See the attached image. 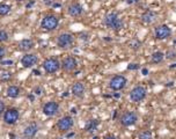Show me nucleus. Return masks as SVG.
<instances>
[{
	"instance_id": "nucleus-1",
	"label": "nucleus",
	"mask_w": 176,
	"mask_h": 139,
	"mask_svg": "<svg viewBox=\"0 0 176 139\" xmlns=\"http://www.w3.org/2000/svg\"><path fill=\"white\" fill-rule=\"evenodd\" d=\"M103 23L107 28H109L111 30H115V32H118L124 27L123 19H120L119 15L116 12H110V13L107 14L103 19Z\"/></svg>"
},
{
	"instance_id": "nucleus-2",
	"label": "nucleus",
	"mask_w": 176,
	"mask_h": 139,
	"mask_svg": "<svg viewBox=\"0 0 176 139\" xmlns=\"http://www.w3.org/2000/svg\"><path fill=\"white\" fill-rule=\"evenodd\" d=\"M58 24H59V19L53 14L45 15L41 21V28L46 32H52V30L57 29Z\"/></svg>"
},
{
	"instance_id": "nucleus-3",
	"label": "nucleus",
	"mask_w": 176,
	"mask_h": 139,
	"mask_svg": "<svg viewBox=\"0 0 176 139\" xmlns=\"http://www.w3.org/2000/svg\"><path fill=\"white\" fill-rule=\"evenodd\" d=\"M126 85H128V79L122 74H116L109 80V88L115 91V92L124 89L126 87Z\"/></svg>"
},
{
	"instance_id": "nucleus-4",
	"label": "nucleus",
	"mask_w": 176,
	"mask_h": 139,
	"mask_svg": "<svg viewBox=\"0 0 176 139\" xmlns=\"http://www.w3.org/2000/svg\"><path fill=\"white\" fill-rule=\"evenodd\" d=\"M56 43H57V46L60 49H69L73 45L74 36L69 32H61L57 36Z\"/></svg>"
},
{
	"instance_id": "nucleus-5",
	"label": "nucleus",
	"mask_w": 176,
	"mask_h": 139,
	"mask_svg": "<svg viewBox=\"0 0 176 139\" xmlns=\"http://www.w3.org/2000/svg\"><path fill=\"white\" fill-rule=\"evenodd\" d=\"M130 100L132 102L139 103V102L144 101L146 96H147V89L144 87V86H136L131 89V92L129 94Z\"/></svg>"
},
{
	"instance_id": "nucleus-6",
	"label": "nucleus",
	"mask_w": 176,
	"mask_h": 139,
	"mask_svg": "<svg viewBox=\"0 0 176 139\" xmlns=\"http://www.w3.org/2000/svg\"><path fill=\"white\" fill-rule=\"evenodd\" d=\"M61 67L60 61L55 57H50V58H46L43 61V69L48 74H53L56 72H58L59 69Z\"/></svg>"
},
{
	"instance_id": "nucleus-7",
	"label": "nucleus",
	"mask_w": 176,
	"mask_h": 139,
	"mask_svg": "<svg viewBox=\"0 0 176 139\" xmlns=\"http://www.w3.org/2000/svg\"><path fill=\"white\" fill-rule=\"evenodd\" d=\"M171 34H173L171 28L167 24H159L154 28V37L157 40H160V41L169 38L171 36Z\"/></svg>"
},
{
	"instance_id": "nucleus-8",
	"label": "nucleus",
	"mask_w": 176,
	"mask_h": 139,
	"mask_svg": "<svg viewBox=\"0 0 176 139\" xmlns=\"http://www.w3.org/2000/svg\"><path fill=\"white\" fill-rule=\"evenodd\" d=\"M137 120H138V115L134 111H125L119 117V123L125 128L134 125L137 123Z\"/></svg>"
},
{
	"instance_id": "nucleus-9",
	"label": "nucleus",
	"mask_w": 176,
	"mask_h": 139,
	"mask_svg": "<svg viewBox=\"0 0 176 139\" xmlns=\"http://www.w3.org/2000/svg\"><path fill=\"white\" fill-rule=\"evenodd\" d=\"M20 118V111L16 108H9L4 112V122L8 125H13Z\"/></svg>"
},
{
	"instance_id": "nucleus-10",
	"label": "nucleus",
	"mask_w": 176,
	"mask_h": 139,
	"mask_svg": "<svg viewBox=\"0 0 176 139\" xmlns=\"http://www.w3.org/2000/svg\"><path fill=\"white\" fill-rule=\"evenodd\" d=\"M74 120L71 116H64L57 122V129L59 132H67L73 128Z\"/></svg>"
},
{
	"instance_id": "nucleus-11",
	"label": "nucleus",
	"mask_w": 176,
	"mask_h": 139,
	"mask_svg": "<svg viewBox=\"0 0 176 139\" xmlns=\"http://www.w3.org/2000/svg\"><path fill=\"white\" fill-rule=\"evenodd\" d=\"M60 65L65 72H73L74 70L78 67V60L72 56H69V57H65L63 61L60 63Z\"/></svg>"
},
{
	"instance_id": "nucleus-12",
	"label": "nucleus",
	"mask_w": 176,
	"mask_h": 139,
	"mask_svg": "<svg viewBox=\"0 0 176 139\" xmlns=\"http://www.w3.org/2000/svg\"><path fill=\"white\" fill-rule=\"evenodd\" d=\"M59 111V104L56 101H49L43 106V114L48 117L56 116Z\"/></svg>"
},
{
	"instance_id": "nucleus-13",
	"label": "nucleus",
	"mask_w": 176,
	"mask_h": 139,
	"mask_svg": "<svg viewBox=\"0 0 176 139\" xmlns=\"http://www.w3.org/2000/svg\"><path fill=\"white\" fill-rule=\"evenodd\" d=\"M37 132H38V125H37V123L32 122V123L28 124L27 126L23 129L22 136H23V138H26V139H32L36 136Z\"/></svg>"
},
{
	"instance_id": "nucleus-14",
	"label": "nucleus",
	"mask_w": 176,
	"mask_h": 139,
	"mask_svg": "<svg viewBox=\"0 0 176 139\" xmlns=\"http://www.w3.org/2000/svg\"><path fill=\"white\" fill-rule=\"evenodd\" d=\"M67 13L69 16L72 18H79L83 14V7L81 4L79 2H72L71 5H69L67 7Z\"/></svg>"
},
{
	"instance_id": "nucleus-15",
	"label": "nucleus",
	"mask_w": 176,
	"mask_h": 139,
	"mask_svg": "<svg viewBox=\"0 0 176 139\" xmlns=\"http://www.w3.org/2000/svg\"><path fill=\"white\" fill-rule=\"evenodd\" d=\"M37 61H38V57L35 53H27L21 58V64L23 67H27V69L36 65Z\"/></svg>"
},
{
	"instance_id": "nucleus-16",
	"label": "nucleus",
	"mask_w": 176,
	"mask_h": 139,
	"mask_svg": "<svg viewBox=\"0 0 176 139\" xmlns=\"http://www.w3.org/2000/svg\"><path fill=\"white\" fill-rule=\"evenodd\" d=\"M85 92H86V87L81 81H77V82H74L72 85L71 93L75 97H82L85 95Z\"/></svg>"
},
{
	"instance_id": "nucleus-17",
	"label": "nucleus",
	"mask_w": 176,
	"mask_h": 139,
	"mask_svg": "<svg viewBox=\"0 0 176 139\" xmlns=\"http://www.w3.org/2000/svg\"><path fill=\"white\" fill-rule=\"evenodd\" d=\"M140 19H141V21H143L145 24H152V23H154L155 21H157V14L154 13L153 11H145L143 14H141V16H140Z\"/></svg>"
},
{
	"instance_id": "nucleus-18",
	"label": "nucleus",
	"mask_w": 176,
	"mask_h": 139,
	"mask_svg": "<svg viewBox=\"0 0 176 139\" xmlns=\"http://www.w3.org/2000/svg\"><path fill=\"white\" fill-rule=\"evenodd\" d=\"M19 50L23 51V52H28L34 48V41L30 38H24L22 41H20L19 43Z\"/></svg>"
},
{
	"instance_id": "nucleus-19",
	"label": "nucleus",
	"mask_w": 176,
	"mask_h": 139,
	"mask_svg": "<svg viewBox=\"0 0 176 139\" xmlns=\"http://www.w3.org/2000/svg\"><path fill=\"white\" fill-rule=\"evenodd\" d=\"M165 53L161 52V51H155L153 52L152 56H151V63L152 64H161L162 61L165 60Z\"/></svg>"
},
{
	"instance_id": "nucleus-20",
	"label": "nucleus",
	"mask_w": 176,
	"mask_h": 139,
	"mask_svg": "<svg viewBox=\"0 0 176 139\" xmlns=\"http://www.w3.org/2000/svg\"><path fill=\"white\" fill-rule=\"evenodd\" d=\"M6 93H7V96L10 97V99H16L20 95V88H19V86L12 85V86H9L7 88Z\"/></svg>"
},
{
	"instance_id": "nucleus-21",
	"label": "nucleus",
	"mask_w": 176,
	"mask_h": 139,
	"mask_svg": "<svg viewBox=\"0 0 176 139\" xmlns=\"http://www.w3.org/2000/svg\"><path fill=\"white\" fill-rule=\"evenodd\" d=\"M97 125H98V120H90L87 122V124L85 126V130L87 132H94L97 129Z\"/></svg>"
},
{
	"instance_id": "nucleus-22",
	"label": "nucleus",
	"mask_w": 176,
	"mask_h": 139,
	"mask_svg": "<svg viewBox=\"0 0 176 139\" xmlns=\"http://www.w3.org/2000/svg\"><path fill=\"white\" fill-rule=\"evenodd\" d=\"M10 12V6L5 2L0 4V16H6Z\"/></svg>"
},
{
	"instance_id": "nucleus-23",
	"label": "nucleus",
	"mask_w": 176,
	"mask_h": 139,
	"mask_svg": "<svg viewBox=\"0 0 176 139\" xmlns=\"http://www.w3.org/2000/svg\"><path fill=\"white\" fill-rule=\"evenodd\" d=\"M138 139H153V133L151 130H143L138 134Z\"/></svg>"
},
{
	"instance_id": "nucleus-24",
	"label": "nucleus",
	"mask_w": 176,
	"mask_h": 139,
	"mask_svg": "<svg viewBox=\"0 0 176 139\" xmlns=\"http://www.w3.org/2000/svg\"><path fill=\"white\" fill-rule=\"evenodd\" d=\"M129 45L132 50H138V49H140V46H141V42L139 41L138 38H133V40L129 43Z\"/></svg>"
},
{
	"instance_id": "nucleus-25",
	"label": "nucleus",
	"mask_w": 176,
	"mask_h": 139,
	"mask_svg": "<svg viewBox=\"0 0 176 139\" xmlns=\"http://www.w3.org/2000/svg\"><path fill=\"white\" fill-rule=\"evenodd\" d=\"M165 57L169 60L175 59L176 58V51L174 50V49H169V50H167V52L165 53Z\"/></svg>"
},
{
	"instance_id": "nucleus-26",
	"label": "nucleus",
	"mask_w": 176,
	"mask_h": 139,
	"mask_svg": "<svg viewBox=\"0 0 176 139\" xmlns=\"http://www.w3.org/2000/svg\"><path fill=\"white\" fill-rule=\"evenodd\" d=\"M6 41H8V32L4 29H0V43Z\"/></svg>"
},
{
	"instance_id": "nucleus-27",
	"label": "nucleus",
	"mask_w": 176,
	"mask_h": 139,
	"mask_svg": "<svg viewBox=\"0 0 176 139\" xmlns=\"http://www.w3.org/2000/svg\"><path fill=\"white\" fill-rule=\"evenodd\" d=\"M5 56H6V49L4 46H0V61L4 59Z\"/></svg>"
},
{
	"instance_id": "nucleus-28",
	"label": "nucleus",
	"mask_w": 176,
	"mask_h": 139,
	"mask_svg": "<svg viewBox=\"0 0 176 139\" xmlns=\"http://www.w3.org/2000/svg\"><path fill=\"white\" fill-rule=\"evenodd\" d=\"M43 2H44V5L45 6H53V5L56 4V0H43Z\"/></svg>"
},
{
	"instance_id": "nucleus-29",
	"label": "nucleus",
	"mask_w": 176,
	"mask_h": 139,
	"mask_svg": "<svg viewBox=\"0 0 176 139\" xmlns=\"http://www.w3.org/2000/svg\"><path fill=\"white\" fill-rule=\"evenodd\" d=\"M4 112H5V103H4V101L0 100V116L2 115Z\"/></svg>"
},
{
	"instance_id": "nucleus-30",
	"label": "nucleus",
	"mask_w": 176,
	"mask_h": 139,
	"mask_svg": "<svg viewBox=\"0 0 176 139\" xmlns=\"http://www.w3.org/2000/svg\"><path fill=\"white\" fill-rule=\"evenodd\" d=\"M128 69L129 70H137V69H139V66L137 64H130L129 66H128Z\"/></svg>"
},
{
	"instance_id": "nucleus-31",
	"label": "nucleus",
	"mask_w": 176,
	"mask_h": 139,
	"mask_svg": "<svg viewBox=\"0 0 176 139\" xmlns=\"http://www.w3.org/2000/svg\"><path fill=\"white\" fill-rule=\"evenodd\" d=\"M41 88L40 87H37V88H35V93H36V94H38V95H40V94H41Z\"/></svg>"
},
{
	"instance_id": "nucleus-32",
	"label": "nucleus",
	"mask_w": 176,
	"mask_h": 139,
	"mask_svg": "<svg viewBox=\"0 0 176 139\" xmlns=\"http://www.w3.org/2000/svg\"><path fill=\"white\" fill-rule=\"evenodd\" d=\"M141 72H143L144 75H147V74H148V70L147 69H143V70H141Z\"/></svg>"
},
{
	"instance_id": "nucleus-33",
	"label": "nucleus",
	"mask_w": 176,
	"mask_h": 139,
	"mask_svg": "<svg viewBox=\"0 0 176 139\" xmlns=\"http://www.w3.org/2000/svg\"><path fill=\"white\" fill-rule=\"evenodd\" d=\"M103 139H117V138L114 137V136H107V137H104Z\"/></svg>"
},
{
	"instance_id": "nucleus-34",
	"label": "nucleus",
	"mask_w": 176,
	"mask_h": 139,
	"mask_svg": "<svg viewBox=\"0 0 176 139\" xmlns=\"http://www.w3.org/2000/svg\"><path fill=\"white\" fill-rule=\"evenodd\" d=\"M138 0H128V4H134V2H137Z\"/></svg>"
},
{
	"instance_id": "nucleus-35",
	"label": "nucleus",
	"mask_w": 176,
	"mask_h": 139,
	"mask_svg": "<svg viewBox=\"0 0 176 139\" xmlns=\"http://www.w3.org/2000/svg\"><path fill=\"white\" fill-rule=\"evenodd\" d=\"M173 67H176V64H173V65H171V66H170V69H173Z\"/></svg>"
},
{
	"instance_id": "nucleus-36",
	"label": "nucleus",
	"mask_w": 176,
	"mask_h": 139,
	"mask_svg": "<svg viewBox=\"0 0 176 139\" xmlns=\"http://www.w3.org/2000/svg\"><path fill=\"white\" fill-rule=\"evenodd\" d=\"M16 1H19V2H21V1H26V0H16Z\"/></svg>"
}]
</instances>
